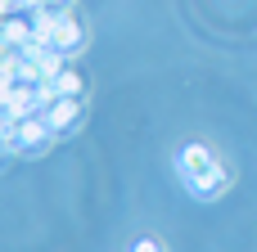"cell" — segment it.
I'll use <instances>...</instances> for the list:
<instances>
[{
  "instance_id": "30bf717a",
  "label": "cell",
  "mask_w": 257,
  "mask_h": 252,
  "mask_svg": "<svg viewBox=\"0 0 257 252\" xmlns=\"http://www.w3.org/2000/svg\"><path fill=\"white\" fill-rule=\"evenodd\" d=\"M0 9L5 14H32V9H41V0H0Z\"/></svg>"
},
{
  "instance_id": "7a4b0ae2",
  "label": "cell",
  "mask_w": 257,
  "mask_h": 252,
  "mask_svg": "<svg viewBox=\"0 0 257 252\" xmlns=\"http://www.w3.org/2000/svg\"><path fill=\"white\" fill-rule=\"evenodd\" d=\"M32 18H36V41H41V45H50V50H59L63 59H77V54L86 50V27H81L72 14H63V18L32 14Z\"/></svg>"
},
{
  "instance_id": "9c48e42d",
  "label": "cell",
  "mask_w": 257,
  "mask_h": 252,
  "mask_svg": "<svg viewBox=\"0 0 257 252\" xmlns=\"http://www.w3.org/2000/svg\"><path fill=\"white\" fill-rule=\"evenodd\" d=\"M126 252H167V243H163V239H154V234H140V239H131V243H126Z\"/></svg>"
},
{
  "instance_id": "52a82bcc",
  "label": "cell",
  "mask_w": 257,
  "mask_h": 252,
  "mask_svg": "<svg viewBox=\"0 0 257 252\" xmlns=\"http://www.w3.org/2000/svg\"><path fill=\"white\" fill-rule=\"evenodd\" d=\"M50 81H54V95H59V99H86V77H81L77 68H68V63H63Z\"/></svg>"
},
{
  "instance_id": "277c9868",
  "label": "cell",
  "mask_w": 257,
  "mask_h": 252,
  "mask_svg": "<svg viewBox=\"0 0 257 252\" xmlns=\"http://www.w3.org/2000/svg\"><path fill=\"white\" fill-rule=\"evenodd\" d=\"M221 158L208 149V144H199V140H190V144H181L176 149V176H181V185H190V180H199L203 171H212Z\"/></svg>"
},
{
  "instance_id": "3957f363",
  "label": "cell",
  "mask_w": 257,
  "mask_h": 252,
  "mask_svg": "<svg viewBox=\"0 0 257 252\" xmlns=\"http://www.w3.org/2000/svg\"><path fill=\"white\" fill-rule=\"evenodd\" d=\"M0 99H5V122H23V117L41 113V99H36V86L32 81H5L0 86Z\"/></svg>"
},
{
  "instance_id": "6da1fadb",
  "label": "cell",
  "mask_w": 257,
  "mask_h": 252,
  "mask_svg": "<svg viewBox=\"0 0 257 252\" xmlns=\"http://www.w3.org/2000/svg\"><path fill=\"white\" fill-rule=\"evenodd\" d=\"M59 135L50 131V122L41 113L23 117V122H5V153L9 158H41Z\"/></svg>"
},
{
  "instance_id": "ba28073f",
  "label": "cell",
  "mask_w": 257,
  "mask_h": 252,
  "mask_svg": "<svg viewBox=\"0 0 257 252\" xmlns=\"http://www.w3.org/2000/svg\"><path fill=\"white\" fill-rule=\"evenodd\" d=\"M72 5H77V0H41V9H32V14H45V18H63V14H72Z\"/></svg>"
},
{
  "instance_id": "5b68a950",
  "label": "cell",
  "mask_w": 257,
  "mask_h": 252,
  "mask_svg": "<svg viewBox=\"0 0 257 252\" xmlns=\"http://www.w3.org/2000/svg\"><path fill=\"white\" fill-rule=\"evenodd\" d=\"M81 113H86V104H81V99H54L50 108H41V117L50 122V131H54V135L77 131V126H81Z\"/></svg>"
},
{
  "instance_id": "8992f818",
  "label": "cell",
  "mask_w": 257,
  "mask_h": 252,
  "mask_svg": "<svg viewBox=\"0 0 257 252\" xmlns=\"http://www.w3.org/2000/svg\"><path fill=\"white\" fill-rule=\"evenodd\" d=\"M185 189H190V198H199V203H217V198L230 189V167H226V162H217L212 171H203V176H199V180H190Z\"/></svg>"
}]
</instances>
